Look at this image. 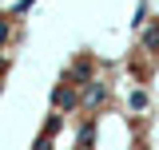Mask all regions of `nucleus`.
Wrapping results in <instances>:
<instances>
[{"instance_id":"obj_1","label":"nucleus","mask_w":159,"mask_h":150,"mask_svg":"<svg viewBox=\"0 0 159 150\" xmlns=\"http://www.w3.org/2000/svg\"><path fill=\"white\" fill-rule=\"evenodd\" d=\"M52 107L56 111H72V107H80V95L68 87V83H60L56 91H52Z\"/></svg>"},{"instance_id":"obj_2","label":"nucleus","mask_w":159,"mask_h":150,"mask_svg":"<svg viewBox=\"0 0 159 150\" xmlns=\"http://www.w3.org/2000/svg\"><path fill=\"white\" fill-rule=\"evenodd\" d=\"M103 99H107V87H103V83H96V79H92V83L84 87V95H80V107H88V111H92V107H99Z\"/></svg>"},{"instance_id":"obj_3","label":"nucleus","mask_w":159,"mask_h":150,"mask_svg":"<svg viewBox=\"0 0 159 150\" xmlns=\"http://www.w3.org/2000/svg\"><path fill=\"white\" fill-rule=\"evenodd\" d=\"M143 48H147V52H159V24H151V28L143 32Z\"/></svg>"},{"instance_id":"obj_4","label":"nucleus","mask_w":159,"mask_h":150,"mask_svg":"<svg viewBox=\"0 0 159 150\" xmlns=\"http://www.w3.org/2000/svg\"><path fill=\"white\" fill-rule=\"evenodd\" d=\"M127 103H131V111H143V107H147V95H143V91H131Z\"/></svg>"},{"instance_id":"obj_5","label":"nucleus","mask_w":159,"mask_h":150,"mask_svg":"<svg viewBox=\"0 0 159 150\" xmlns=\"http://www.w3.org/2000/svg\"><path fill=\"white\" fill-rule=\"evenodd\" d=\"M92 138H96V127H92V123H88V127H80V146H88Z\"/></svg>"},{"instance_id":"obj_6","label":"nucleus","mask_w":159,"mask_h":150,"mask_svg":"<svg viewBox=\"0 0 159 150\" xmlns=\"http://www.w3.org/2000/svg\"><path fill=\"white\" fill-rule=\"evenodd\" d=\"M8 32H12V28H8V20L0 16V44H4V40H8Z\"/></svg>"},{"instance_id":"obj_7","label":"nucleus","mask_w":159,"mask_h":150,"mask_svg":"<svg viewBox=\"0 0 159 150\" xmlns=\"http://www.w3.org/2000/svg\"><path fill=\"white\" fill-rule=\"evenodd\" d=\"M4 67H8V59H4V56H0V71H4Z\"/></svg>"}]
</instances>
